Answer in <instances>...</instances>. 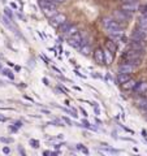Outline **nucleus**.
Segmentation results:
<instances>
[{
	"instance_id": "1",
	"label": "nucleus",
	"mask_w": 147,
	"mask_h": 156,
	"mask_svg": "<svg viewBox=\"0 0 147 156\" xmlns=\"http://www.w3.org/2000/svg\"><path fill=\"white\" fill-rule=\"evenodd\" d=\"M143 57H145L143 51H135V50H131V48H129V50L122 55V58L125 60V62H129V64L133 66H138L141 64V61L143 60Z\"/></svg>"
},
{
	"instance_id": "2",
	"label": "nucleus",
	"mask_w": 147,
	"mask_h": 156,
	"mask_svg": "<svg viewBox=\"0 0 147 156\" xmlns=\"http://www.w3.org/2000/svg\"><path fill=\"white\" fill-rule=\"evenodd\" d=\"M147 38V30L142 27H138L134 29V33L131 34V41H146Z\"/></svg>"
},
{
	"instance_id": "3",
	"label": "nucleus",
	"mask_w": 147,
	"mask_h": 156,
	"mask_svg": "<svg viewBox=\"0 0 147 156\" xmlns=\"http://www.w3.org/2000/svg\"><path fill=\"white\" fill-rule=\"evenodd\" d=\"M68 39H69V44L72 47L78 48V50L81 48V46H82V35L80 33H76L74 35H72L70 38H68Z\"/></svg>"
},
{
	"instance_id": "4",
	"label": "nucleus",
	"mask_w": 147,
	"mask_h": 156,
	"mask_svg": "<svg viewBox=\"0 0 147 156\" xmlns=\"http://www.w3.org/2000/svg\"><path fill=\"white\" fill-rule=\"evenodd\" d=\"M50 20H51V23L53 26L59 27L61 23H64L66 21V17H65V14H63V13H56L55 16H52Z\"/></svg>"
},
{
	"instance_id": "5",
	"label": "nucleus",
	"mask_w": 147,
	"mask_h": 156,
	"mask_svg": "<svg viewBox=\"0 0 147 156\" xmlns=\"http://www.w3.org/2000/svg\"><path fill=\"white\" fill-rule=\"evenodd\" d=\"M113 18L116 20V21H126V20H129L131 18V13L129 12H125V11H122V9H120V11H116L113 13Z\"/></svg>"
},
{
	"instance_id": "6",
	"label": "nucleus",
	"mask_w": 147,
	"mask_h": 156,
	"mask_svg": "<svg viewBox=\"0 0 147 156\" xmlns=\"http://www.w3.org/2000/svg\"><path fill=\"white\" fill-rule=\"evenodd\" d=\"M134 91L138 94L139 96H146L147 95V82L142 81V82H138L134 87Z\"/></svg>"
},
{
	"instance_id": "7",
	"label": "nucleus",
	"mask_w": 147,
	"mask_h": 156,
	"mask_svg": "<svg viewBox=\"0 0 147 156\" xmlns=\"http://www.w3.org/2000/svg\"><path fill=\"white\" fill-rule=\"evenodd\" d=\"M92 56H94L95 62H98V64H100V65L104 64V50H103V48H100V47L96 48L94 53H92Z\"/></svg>"
},
{
	"instance_id": "8",
	"label": "nucleus",
	"mask_w": 147,
	"mask_h": 156,
	"mask_svg": "<svg viewBox=\"0 0 147 156\" xmlns=\"http://www.w3.org/2000/svg\"><path fill=\"white\" fill-rule=\"evenodd\" d=\"M129 48L135 51H145V41H130Z\"/></svg>"
},
{
	"instance_id": "9",
	"label": "nucleus",
	"mask_w": 147,
	"mask_h": 156,
	"mask_svg": "<svg viewBox=\"0 0 147 156\" xmlns=\"http://www.w3.org/2000/svg\"><path fill=\"white\" fill-rule=\"evenodd\" d=\"M138 8H139V5H138V3L137 2H134V3H124V5L121 7L122 11L129 12V13H133L135 11H138Z\"/></svg>"
},
{
	"instance_id": "10",
	"label": "nucleus",
	"mask_w": 147,
	"mask_h": 156,
	"mask_svg": "<svg viewBox=\"0 0 147 156\" xmlns=\"http://www.w3.org/2000/svg\"><path fill=\"white\" fill-rule=\"evenodd\" d=\"M134 68L135 66L130 65L129 62H122V64H120V66H119V73H126V74H130V73L134 70Z\"/></svg>"
},
{
	"instance_id": "11",
	"label": "nucleus",
	"mask_w": 147,
	"mask_h": 156,
	"mask_svg": "<svg viewBox=\"0 0 147 156\" xmlns=\"http://www.w3.org/2000/svg\"><path fill=\"white\" fill-rule=\"evenodd\" d=\"M39 4L43 9H56L59 4L55 2H50V0H39Z\"/></svg>"
},
{
	"instance_id": "12",
	"label": "nucleus",
	"mask_w": 147,
	"mask_h": 156,
	"mask_svg": "<svg viewBox=\"0 0 147 156\" xmlns=\"http://www.w3.org/2000/svg\"><path fill=\"white\" fill-rule=\"evenodd\" d=\"M106 50H108L109 52L115 53L117 51V42H115V39H107L106 41Z\"/></svg>"
},
{
	"instance_id": "13",
	"label": "nucleus",
	"mask_w": 147,
	"mask_h": 156,
	"mask_svg": "<svg viewBox=\"0 0 147 156\" xmlns=\"http://www.w3.org/2000/svg\"><path fill=\"white\" fill-rule=\"evenodd\" d=\"M137 83H138V81H135V80H133V78H130L129 81H126L125 83H122L121 87H122L124 90L129 91V90H134V87H135Z\"/></svg>"
},
{
	"instance_id": "14",
	"label": "nucleus",
	"mask_w": 147,
	"mask_h": 156,
	"mask_svg": "<svg viewBox=\"0 0 147 156\" xmlns=\"http://www.w3.org/2000/svg\"><path fill=\"white\" fill-rule=\"evenodd\" d=\"M129 80H130V74H126V73H119V74H117V81H119L120 85L125 83V82Z\"/></svg>"
},
{
	"instance_id": "15",
	"label": "nucleus",
	"mask_w": 147,
	"mask_h": 156,
	"mask_svg": "<svg viewBox=\"0 0 147 156\" xmlns=\"http://www.w3.org/2000/svg\"><path fill=\"white\" fill-rule=\"evenodd\" d=\"M113 61V53L108 50H104V64H111Z\"/></svg>"
},
{
	"instance_id": "16",
	"label": "nucleus",
	"mask_w": 147,
	"mask_h": 156,
	"mask_svg": "<svg viewBox=\"0 0 147 156\" xmlns=\"http://www.w3.org/2000/svg\"><path fill=\"white\" fill-rule=\"evenodd\" d=\"M80 50H81L82 55H86L87 56V55H90V53H91V47H90L89 43H85V44H82Z\"/></svg>"
},
{
	"instance_id": "17",
	"label": "nucleus",
	"mask_w": 147,
	"mask_h": 156,
	"mask_svg": "<svg viewBox=\"0 0 147 156\" xmlns=\"http://www.w3.org/2000/svg\"><path fill=\"white\" fill-rule=\"evenodd\" d=\"M76 33H78V27L77 26H74V25H72L69 29H68V30L64 33V35L65 37H68V38H70L72 35H74Z\"/></svg>"
},
{
	"instance_id": "18",
	"label": "nucleus",
	"mask_w": 147,
	"mask_h": 156,
	"mask_svg": "<svg viewBox=\"0 0 147 156\" xmlns=\"http://www.w3.org/2000/svg\"><path fill=\"white\" fill-rule=\"evenodd\" d=\"M138 27H142V29H145V30H147V16H142L139 18Z\"/></svg>"
},
{
	"instance_id": "19",
	"label": "nucleus",
	"mask_w": 147,
	"mask_h": 156,
	"mask_svg": "<svg viewBox=\"0 0 147 156\" xmlns=\"http://www.w3.org/2000/svg\"><path fill=\"white\" fill-rule=\"evenodd\" d=\"M70 26H72V22H70V21H68V20H66V21H65L64 23H61V25L59 26V29H60V31H61V33H65V31H66Z\"/></svg>"
},
{
	"instance_id": "20",
	"label": "nucleus",
	"mask_w": 147,
	"mask_h": 156,
	"mask_svg": "<svg viewBox=\"0 0 147 156\" xmlns=\"http://www.w3.org/2000/svg\"><path fill=\"white\" fill-rule=\"evenodd\" d=\"M43 12H45V14H46L48 18H51L52 16H55V14L57 13V12H56V9H45Z\"/></svg>"
},
{
	"instance_id": "21",
	"label": "nucleus",
	"mask_w": 147,
	"mask_h": 156,
	"mask_svg": "<svg viewBox=\"0 0 147 156\" xmlns=\"http://www.w3.org/2000/svg\"><path fill=\"white\" fill-rule=\"evenodd\" d=\"M30 143L34 144V147H38V142H37V140H30Z\"/></svg>"
},
{
	"instance_id": "22",
	"label": "nucleus",
	"mask_w": 147,
	"mask_h": 156,
	"mask_svg": "<svg viewBox=\"0 0 147 156\" xmlns=\"http://www.w3.org/2000/svg\"><path fill=\"white\" fill-rule=\"evenodd\" d=\"M124 3H134V2H137V0H122Z\"/></svg>"
},
{
	"instance_id": "23",
	"label": "nucleus",
	"mask_w": 147,
	"mask_h": 156,
	"mask_svg": "<svg viewBox=\"0 0 147 156\" xmlns=\"http://www.w3.org/2000/svg\"><path fill=\"white\" fill-rule=\"evenodd\" d=\"M4 152L8 154V152H9V148H8V147H4Z\"/></svg>"
}]
</instances>
